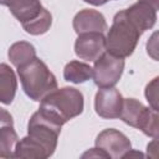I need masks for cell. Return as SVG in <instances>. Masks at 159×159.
Listing matches in <instances>:
<instances>
[{
    "mask_svg": "<svg viewBox=\"0 0 159 159\" xmlns=\"http://www.w3.org/2000/svg\"><path fill=\"white\" fill-rule=\"evenodd\" d=\"M63 78L76 84L83 83L92 78V67L81 61H71L63 68Z\"/></svg>",
    "mask_w": 159,
    "mask_h": 159,
    "instance_id": "9a60e30c",
    "label": "cell"
},
{
    "mask_svg": "<svg viewBox=\"0 0 159 159\" xmlns=\"http://www.w3.org/2000/svg\"><path fill=\"white\" fill-rule=\"evenodd\" d=\"M17 75L24 92L35 102H41L42 98L57 88L55 75L48 70L47 65L37 57L17 67Z\"/></svg>",
    "mask_w": 159,
    "mask_h": 159,
    "instance_id": "7a4b0ae2",
    "label": "cell"
},
{
    "mask_svg": "<svg viewBox=\"0 0 159 159\" xmlns=\"http://www.w3.org/2000/svg\"><path fill=\"white\" fill-rule=\"evenodd\" d=\"M61 124L42 113L40 109L35 112L27 123V135L36 140L51 157L57 147Z\"/></svg>",
    "mask_w": 159,
    "mask_h": 159,
    "instance_id": "5b68a950",
    "label": "cell"
},
{
    "mask_svg": "<svg viewBox=\"0 0 159 159\" xmlns=\"http://www.w3.org/2000/svg\"><path fill=\"white\" fill-rule=\"evenodd\" d=\"M83 1L87 4L94 5V6H101V5H104L106 2H108L109 0H83Z\"/></svg>",
    "mask_w": 159,
    "mask_h": 159,
    "instance_id": "7402d4cb",
    "label": "cell"
},
{
    "mask_svg": "<svg viewBox=\"0 0 159 159\" xmlns=\"http://www.w3.org/2000/svg\"><path fill=\"white\" fill-rule=\"evenodd\" d=\"M158 9L159 0H138L124 11L129 21L143 34L155 25Z\"/></svg>",
    "mask_w": 159,
    "mask_h": 159,
    "instance_id": "ba28073f",
    "label": "cell"
},
{
    "mask_svg": "<svg viewBox=\"0 0 159 159\" xmlns=\"http://www.w3.org/2000/svg\"><path fill=\"white\" fill-rule=\"evenodd\" d=\"M142 34L129 21L124 10L118 11L113 17V24L106 37V51L113 56L125 58L130 56Z\"/></svg>",
    "mask_w": 159,
    "mask_h": 159,
    "instance_id": "3957f363",
    "label": "cell"
},
{
    "mask_svg": "<svg viewBox=\"0 0 159 159\" xmlns=\"http://www.w3.org/2000/svg\"><path fill=\"white\" fill-rule=\"evenodd\" d=\"M119 118L128 125L142 130L145 135L153 139L158 138V111L145 107L135 98H124Z\"/></svg>",
    "mask_w": 159,
    "mask_h": 159,
    "instance_id": "277c9868",
    "label": "cell"
},
{
    "mask_svg": "<svg viewBox=\"0 0 159 159\" xmlns=\"http://www.w3.org/2000/svg\"><path fill=\"white\" fill-rule=\"evenodd\" d=\"M10 62L17 68L36 57V48L27 41H17L12 43L7 51Z\"/></svg>",
    "mask_w": 159,
    "mask_h": 159,
    "instance_id": "5bb4252c",
    "label": "cell"
},
{
    "mask_svg": "<svg viewBox=\"0 0 159 159\" xmlns=\"http://www.w3.org/2000/svg\"><path fill=\"white\" fill-rule=\"evenodd\" d=\"M51 24H52V15L46 7H42L41 12L31 21L22 24V27L27 34L39 36L47 32L48 29L51 27Z\"/></svg>",
    "mask_w": 159,
    "mask_h": 159,
    "instance_id": "ac0fdd59",
    "label": "cell"
},
{
    "mask_svg": "<svg viewBox=\"0 0 159 159\" xmlns=\"http://www.w3.org/2000/svg\"><path fill=\"white\" fill-rule=\"evenodd\" d=\"M17 140L19 137L14 125H0V158H14Z\"/></svg>",
    "mask_w": 159,
    "mask_h": 159,
    "instance_id": "e0dca14e",
    "label": "cell"
},
{
    "mask_svg": "<svg viewBox=\"0 0 159 159\" xmlns=\"http://www.w3.org/2000/svg\"><path fill=\"white\" fill-rule=\"evenodd\" d=\"M0 5L7 6L21 25L35 19L43 7L40 0H0Z\"/></svg>",
    "mask_w": 159,
    "mask_h": 159,
    "instance_id": "7c38bea8",
    "label": "cell"
},
{
    "mask_svg": "<svg viewBox=\"0 0 159 159\" xmlns=\"http://www.w3.org/2000/svg\"><path fill=\"white\" fill-rule=\"evenodd\" d=\"M17 89V78L14 70L6 65L0 63V103L11 104Z\"/></svg>",
    "mask_w": 159,
    "mask_h": 159,
    "instance_id": "4fadbf2b",
    "label": "cell"
},
{
    "mask_svg": "<svg viewBox=\"0 0 159 159\" xmlns=\"http://www.w3.org/2000/svg\"><path fill=\"white\" fill-rule=\"evenodd\" d=\"M123 96L114 87L99 88L94 97L96 113L104 119L119 118L123 107Z\"/></svg>",
    "mask_w": 159,
    "mask_h": 159,
    "instance_id": "9c48e42d",
    "label": "cell"
},
{
    "mask_svg": "<svg viewBox=\"0 0 159 159\" xmlns=\"http://www.w3.org/2000/svg\"><path fill=\"white\" fill-rule=\"evenodd\" d=\"M158 77L153 78L152 82H149L145 87V98L150 104V108L158 111V103H157V93H158Z\"/></svg>",
    "mask_w": 159,
    "mask_h": 159,
    "instance_id": "d6986e66",
    "label": "cell"
},
{
    "mask_svg": "<svg viewBox=\"0 0 159 159\" xmlns=\"http://www.w3.org/2000/svg\"><path fill=\"white\" fill-rule=\"evenodd\" d=\"M87 157H89V158H107V155L101 149H98L97 147L91 149V150H88V152H86L82 155V158H87Z\"/></svg>",
    "mask_w": 159,
    "mask_h": 159,
    "instance_id": "44dd1931",
    "label": "cell"
},
{
    "mask_svg": "<svg viewBox=\"0 0 159 159\" xmlns=\"http://www.w3.org/2000/svg\"><path fill=\"white\" fill-rule=\"evenodd\" d=\"M16 158H35V159H46L50 158L47 152L32 138L29 135L24 137L21 140H17L15 147Z\"/></svg>",
    "mask_w": 159,
    "mask_h": 159,
    "instance_id": "2e32d148",
    "label": "cell"
},
{
    "mask_svg": "<svg viewBox=\"0 0 159 159\" xmlns=\"http://www.w3.org/2000/svg\"><path fill=\"white\" fill-rule=\"evenodd\" d=\"M94 144L107 155V158L112 159L123 158L125 153L132 150V143L129 138L124 133L113 128L102 130L97 135Z\"/></svg>",
    "mask_w": 159,
    "mask_h": 159,
    "instance_id": "52a82bcc",
    "label": "cell"
},
{
    "mask_svg": "<svg viewBox=\"0 0 159 159\" xmlns=\"http://www.w3.org/2000/svg\"><path fill=\"white\" fill-rule=\"evenodd\" d=\"M73 30L77 35L84 32H104L107 21L102 12L93 9H83L73 17Z\"/></svg>",
    "mask_w": 159,
    "mask_h": 159,
    "instance_id": "8fae6325",
    "label": "cell"
},
{
    "mask_svg": "<svg viewBox=\"0 0 159 159\" xmlns=\"http://www.w3.org/2000/svg\"><path fill=\"white\" fill-rule=\"evenodd\" d=\"M106 51V37L103 32L80 34L75 42V53L84 61L94 62Z\"/></svg>",
    "mask_w": 159,
    "mask_h": 159,
    "instance_id": "30bf717a",
    "label": "cell"
},
{
    "mask_svg": "<svg viewBox=\"0 0 159 159\" xmlns=\"http://www.w3.org/2000/svg\"><path fill=\"white\" fill-rule=\"evenodd\" d=\"M124 58L113 56L104 51L96 61L92 68V78L99 88L114 87L123 73Z\"/></svg>",
    "mask_w": 159,
    "mask_h": 159,
    "instance_id": "8992f818",
    "label": "cell"
},
{
    "mask_svg": "<svg viewBox=\"0 0 159 159\" xmlns=\"http://www.w3.org/2000/svg\"><path fill=\"white\" fill-rule=\"evenodd\" d=\"M84 98L80 89L75 87L56 88L40 102V111L63 125L70 119L83 112Z\"/></svg>",
    "mask_w": 159,
    "mask_h": 159,
    "instance_id": "6da1fadb",
    "label": "cell"
},
{
    "mask_svg": "<svg viewBox=\"0 0 159 159\" xmlns=\"http://www.w3.org/2000/svg\"><path fill=\"white\" fill-rule=\"evenodd\" d=\"M5 124L14 125V119H12V116L6 109L0 107V125H5Z\"/></svg>",
    "mask_w": 159,
    "mask_h": 159,
    "instance_id": "ffe728a7",
    "label": "cell"
}]
</instances>
